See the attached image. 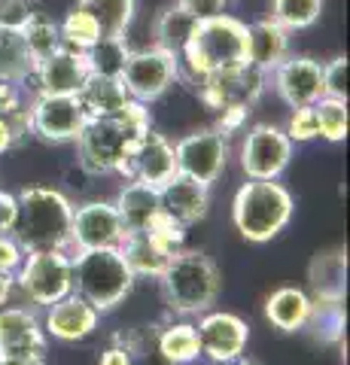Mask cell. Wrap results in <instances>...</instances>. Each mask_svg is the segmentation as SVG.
Here are the masks:
<instances>
[{
	"label": "cell",
	"mask_w": 350,
	"mask_h": 365,
	"mask_svg": "<svg viewBox=\"0 0 350 365\" xmlns=\"http://www.w3.org/2000/svg\"><path fill=\"white\" fill-rule=\"evenodd\" d=\"M150 128H153L150 110L140 101H128L113 116L88 119L80 137H76L80 165L95 177H107V174L125 177L134 146H138V140Z\"/></svg>",
	"instance_id": "obj_1"
},
{
	"label": "cell",
	"mask_w": 350,
	"mask_h": 365,
	"mask_svg": "<svg viewBox=\"0 0 350 365\" xmlns=\"http://www.w3.org/2000/svg\"><path fill=\"white\" fill-rule=\"evenodd\" d=\"M180 76H186L192 86H201V79L225 71V67L247 61V25L229 13L198 21L189 46L180 55Z\"/></svg>",
	"instance_id": "obj_2"
},
{
	"label": "cell",
	"mask_w": 350,
	"mask_h": 365,
	"mask_svg": "<svg viewBox=\"0 0 350 365\" xmlns=\"http://www.w3.org/2000/svg\"><path fill=\"white\" fill-rule=\"evenodd\" d=\"M16 198L19 216L13 225V237L21 244V250L25 253L31 250H67L73 220V204L67 201V195L49 186H28Z\"/></svg>",
	"instance_id": "obj_3"
},
{
	"label": "cell",
	"mask_w": 350,
	"mask_h": 365,
	"mask_svg": "<svg viewBox=\"0 0 350 365\" xmlns=\"http://www.w3.org/2000/svg\"><path fill=\"white\" fill-rule=\"evenodd\" d=\"M296 213L289 189L277 180H247L235 192L232 201V220L244 241L268 244L289 225Z\"/></svg>",
	"instance_id": "obj_4"
},
{
	"label": "cell",
	"mask_w": 350,
	"mask_h": 365,
	"mask_svg": "<svg viewBox=\"0 0 350 365\" xmlns=\"http://www.w3.org/2000/svg\"><path fill=\"white\" fill-rule=\"evenodd\" d=\"M165 304L180 317H198L210 311L220 299V268L198 250H177L162 271Z\"/></svg>",
	"instance_id": "obj_5"
},
{
	"label": "cell",
	"mask_w": 350,
	"mask_h": 365,
	"mask_svg": "<svg viewBox=\"0 0 350 365\" xmlns=\"http://www.w3.org/2000/svg\"><path fill=\"white\" fill-rule=\"evenodd\" d=\"M134 274L122 250H83L73 253V292L95 307L98 314L113 311L134 289Z\"/></svg>",
	"instance_id": "obj_6"
},
{
	"label": "cell",
	"mask_w": 350,
	"mask_h": 365,
	"mask_svg": "<svg viewBox=\"0 0 350 365\" xmlns=\"http://www.w3.org/2000/svg\"><path fill=\"white\" fill-rule=\"evenodd\" d=\"M16 289L34 307H49L52 302L73 292V256L67 250H31L16 271Z\"/></svg>",
	"instance_id": "obj_7"
},
{
	"label": "cell",
	"mask_w": 350,
	"mask_h": 365,
	"mask_svg": "<svg viewBox=\"0 0 350 365\" xmlns=\"http://www.w3.org/2000/svg\"><path fill=\"white\" fill-rule=\"evenodd\" d=\"M268 86V73L256 71L253 64H235V67H225V71H217L201 79V101L210 107V110H244L250 113L256 107V101L262 98V91Z\"/></svg>",
	"instance_id": "obj_8"
},
{
	"label": "cell",
	"mask_w": 350,
	"mask_h": 365,
	"mask_svg": "<svg viewBox=\"0 0 350 365\" xmlns=\"http://www.w3.org/2000/svg\"><path fill=\"white\" fill-rule=\"evenodd\" d=\"M119 79L131 101H140V104L150 107L180 79V61L159 46H153V49L131 52Z\"/></svg>",
	"instance_id": "obj_9"
},
{
	"label": "cell",
	"mask_w": 350,
	"mask_h": 365,
	"mask_svg": "<svg viewBox=\"0 0 350 365\" xmlns=\"http://www.w3.org/2000/svg\"><path fill=\"white\" fill-rule=\"evenodd\" d=\"M86 110L76 95H34L28 104L31 134L46 143H71L86 128Z\"/></svg>",
	"instance_id": "obj_10"
},
{
	"label": "cell",
	"mask_w": 350,
	"mask_h": 365,
	"mask_svg": "<svg viewBox=\"0 0 350 365\" xmlns=\"http://www.w3.org/2000/svg\"><path fill=\"white\" fill-rule=\"evenodd\" d=\"M177 155V174H186L192 180L213 186L225 165H229V137H222L217 128H201L174 143Z\"/></svg>",
	"instance_id": "obj_11"
},
{
	"label": "cell",
	"mask_w": 350,
	"mask_h": 365,
	"mask_svg": "<svg viewBox=\"0 0 350 365\" xmlns=\"http://www.w3.org/2000/svg\"><path fill=\"white\" fill-rule=\"evenodd\" d=\"M292 143L277 125H253L241 143V170L247 180H277L289 168Z\"/></svg>",
	"instance_id": "obj_12"
},
{
	"label": "cell",
	"mask_w": 350,
	"mask_h": 365,
	"mask_svg": "<svg viewBox=\"0 0 350 365\" xmlns=\"http://www.w3.org/2000/svg\"><path fill=\"white\" fill-rule=\"evenodd\" d=\"M125 237L128 232L110 201H88L83 207H73L71 244H67L71 256L83 253V250H110V247L119 250L125 244Z\"/></svg>",
	"instance_id": "obj_13"
},
{
	"label": "cell",
	"mask_w": 350,
	"mask_h": 365,
	"mask_svg": "<svg viewBox=\"0 0 350 365\" xmlns=\"http://www.w3.org/2000/svg\"><path fill=\"white\" fill-rule=\"evenodd\" d=\"M195 335H198L201 356H207L210 362H222V359L241 356V353L247 350L250 326H247L238 314L205 311V314H198Z\"/></svg>",
	"instance_id": "obj_14"
},
{
	"label": "cell",
	"mask_w": 350,
	"mask_h": 365,
	"mask_svg": "<svg viewBox=\"0 0 350 365\" xmlns=\"http://www.w3.org/2000/svg\"><path fill=\"white\" fill-rule=\"evenodd\" d=\"M46 356V332L34 307H0V362Z\"/></svg>",
	"instance_id": "obj_15"
},
{
	"label": "cell",
	"mask_w": 350,
	"mask_h": 365,
	"mask_svg": "<svg viewBox=\"0 0 350 365\" xmlns=\"http://www.w3.org/2000/svg\"><path fill=\"white\" fill-rule=\"evenodd\" d=\"M274 83L277 95L287 101L289 107H311L326 95L323 88V64L304 55H287L274 71L268 73Z\"/></svg>",
	"instance_id": "obj_16"
},
{
	"label": "cell",
	"mask_w": 350,
	"mask_h": 365,
	"mask_svg": "<svg viewBox=\"0 0 350 365\" xmlns=\"http://www.w3.org/2000/svg\"><path fill=\"white\" fill-rule=\"evenodd\" d=\"M43 311H46L43 319H40L43 332H46V338L61 341V344L86 341L101 323V314L76 292L64 295V299H58V302H52L49 307H43Z\"/></svg>",
	"instance_id": "obj_17"
},
{
	"label": "cell",
	"mask_w": 350,
	"mask_h": 365,
	"mask_svg": "<svg viewBox=\"0 0 350 365\" xmlns=\"http://www.w3.org/2000/svg\"><path fill=\"white\" fill-rule=\"evenodd\" d=\"M177 177V155L174 143L159 131H146L131 153V162L125 170V180H140L153 189H162L168 180Z\"/></svg>",
	"instance_id": "obj_18"
},
{
	"label": "cell",
	"mask_w": 350,
	"mask_h": 365,
	"mask_svg": "<svg viewBox=\"0 0 350 365\" xmlns=\"http://www.w3.org/2000/svg\"><path fill=\"white\" fill-rule=\"evenodd\" d=\"M88 58L86 52L67 49L61 46L55 55H49L46 61H40L34 67V83H37L40 95H76L88 79Z\"/></svg>",
	"instance_id": "obj_19"
},
{
	"label": "cell",
	"mask_w": 350,
	"mask_h": 365,
	"mask_svg": "<svg viewBox=\"0 0 350 365\" xmlns=\"http://www.w3.org/2000/svg\"><path fill=\"white\" fill-rule=\"evenodd\" d=\"M159 204L165 216H171L174 222L189 228L198 220H205V213L210 207V186L186 174H177L159 189Z\"/></svg>",
	"instance_id": "obj_20"
},
{
	"label": "cell",
	"mask_w": 350,
	"mask_h": 365,
	"mask_svg": "<svg viewBox=\"0 0 350 365\" xmlns=\"http://www.w3.org/2000/svg\"><path fill=\"white\" fill-rule=\"evenodd\" d=\"M311 302H344L347 292V250H323L308 265Z\"/></svg>",
	"instance_id": "obj_21"
},
{
	"label": "cell",
	"mask_w": 350,
	"mask_h": 365,
	"mask_svg": "<svg viewBox=\"0 0 350 365\" xmlns=\"http://www.w3.org/2000/svg\"><path fill=\"white\" fill-rule=\"evenodd\" d=\"M289 55V31L280 28L274 19H259L247 25V64L256 71L271 73Z\"/></svg>",
	"instance_id": "obj_22"
},
{
	"label": "cell",
	"mask_w": 350,
	"mask_h": 365,
	"mask_svg": "<svg viewBox=\"0 0 350 365\" xmlns=\"http://www.w3.org/2000/svg\"><path fill=\"white\" fill-rule=\"evenodd\" d=\"M113 207H116L122 225H125V232H146L150 222L155 216L162 213V204H159V189L146 186L140 180H125V186H122L119 198L113 201Z\"/></svg>",
	"instance_id": "obj_23"
},
{
	"label": "cell",
	"mask_w": 350,
	"mask_h": 365,
	"mask_svg": "<svg viewBox=\"0 0 350 365\" xmlns=\"http://www.w3.org/2000/svg\"><path fill=\"white\" fill-rule=\"evenodd\" d=\"M314 311L311 295L299 287H280L265 299V317L277 332H302L308 329Z\"/></svg>",
	"instance_id": "obj_24"
},
{
	"label": "cell",
	"mask_w": 350,
	"mask_h": 365,
	"mask_svg": "<svg viewBox=\"0 0 350 365\" xmlns=\"http://www.w3.org/2000/svg\"><path fill=\"white\" fill-rule=\"evenodd\" d=\"M119 250H122V256H125L134 277H153V280L162 277V271L168 268V262H171V256H174L171 250L162 247L153 235H146V232H131Z\"/></svg>",
	"instance_id": "obj_25"
},
{
	"label": "cell",
	"mask_w": 350,
	"mask_h": 365,
	"mask_svg": "<svg viewBox=\"0 0 350 365\" xmlns=\"http://www.w3.org/2000/svg\"><path fill=\"white\" fill-rule=\"evenodd\" d=\"M76 98H80V104H83L88 119H95V116H113V113H119L131 101L125 86H122V79L95 76V73H88L83 88L76 91Z\"/></svg>",
	"instance_id": "obj_26"
},
{
	"label": "cell",
	"mask_w": 350,
	"mask_h": 365,
	"mask_svg": "<svg viewBox=\"0 0 350 365\" xmlns=\"http://www.w3.org/2000/svg\"><path fill=\"white\" fill-rule=\"evenodd\" d=\"M76 9L95 19L101 37H125L138 13V0H76Z\"/></svg>",
	"instance_id": "obj_27"
},
{
	"label": "cell",
	"mask_w": 350,
	"mask_h": 365,
	"mask_svg": "<svg viewBox=\"0 0 350 365\" xmlns=\"http://www.w3.org/2000/svg\"><path fill=\"white\" fill-rule=\"evenodd\" d=\"M155 347H159L162 359L168 365H189L201 356L198 347V335H195V323L180 319V323H168L155 332Z\"/></svg>",
	"instance_id": "obj_28"
},
{
	"label": "cell",
	"mask_w": 350,
	"mask_h": 365,
	"mask_svg": "<svg viewBox=\"0 0 350 365\" xmlns=\"http://www.w3.org/2000/svg\"><path fill=\"white\" fill-rule=\"evenodd\" d=\"M195 28H198V19L186 13L180 4H171L159 16V21H155V46L165 49L168 55H174V58H180L192 40V34H195Z\"/></svg>",
	"instance_id": "obj_29"
},
{
	"label": "cell",
	"mask_w": 350,
	"mask_h": 365,
	"mask_svg": "<svg viewBox=\"0 0 350 365\" xmlns=\"http://www.w3.org/2000/svg\"><path fill=\"white\" fill-rule=\"evenodd\" d=\"M34 67L37 64H34V58H31L21 31L0 28V79H4V83L25 86L34 76Z\"/></svg>",
	"instance_id": "obj_30"
},
{
	"label": "cell",
	"mask_w": 350,
	"mask_h": 365,
	"mask_svg": "<svg viewBox=\"0 0 350 365\" xmlns=\"http://www.w3.org/2000/svg\"><path fill=\"white\" fill-rule=\"evenodd\" d=\"M21 37H25V46H28V52H31V58L34 64H40V61H46L49 55H55L61 49V31H58V21H52L49 16H43L40 9L31 16V21L25 28H21Z\"/></svg>",
	"instance_id": "obj_31"
},
{
	"label": "cell",
	"mask_w": 350,
	"mask_h": 365,
	"mask_svg": "<svg viewBox=\"0 0 350 365\" xmlns=\"http://www.w3.org/2000/svg\"><path fill=\"white\" fill-rule=\"evenodd\" d=\"M128 55H131V46L125 43V37H101L92 49L86 52V58H88V71L95 76L119 79Z\"/></svg>",
	"instance_id": "obj_32"
},
{
	"label": "cell",
	"mask_w": 350,
	"mask_h": 365,
	"mask_svg": "<svg viewBox=\"0 0 350 365\" xmlns=\"http://www.w3.org/2000/svg\"><path fill=\"white\" fill-rule=\"evenodd\" d=\"M326 0H271V13L268 19H274L280 28L292 31H304L311 25H317L323 16Z\"/></svg>",
	"instance_id": "obj_33"
},
{
	"label": "cell",
	"mask_w": 350,
	"mask_h": 365,
	"mask_svg": "<svg viewBox=\"0 0 350 365\" xmlns=\"http://www.w3.org/2000/svg\"><path fill=\"white\" fill-rule=\"evenodd\" d=\"M314 116H317V131L323 140L329 143H341L347 137L350 128V110H347V101H338L323 95L317 104H314Z\"/></svg>",
	"instance_id": "obj_34"
},
{
	"label": "cell",
	"mask_w": 350,
	"mask_h": 365,
	"mask_svg": "<svg viewBox=\"0 0 350 365\" xmlns=\"http://www.w3.org/2000/svg\"><path fill=\"white\" fill-rule=\"evenodd\" d=\"M58 31H61V43L67 49H76V52H88L92 46L101 40V31L95 25V19L83 13V9H71L64 16V21H58Z\"/></svg>",
	"instance_id": "obj_35"
},
{
	"label": "cell",
	"mask_w": 350,
	"mask_h": 365,
	"mask_svg": "<svg viewBox=\"0 0 350 365\" xmlns=\"http://www.w3.org/2000/svg\"><path fill=\"white\" fill-rule=\"evenodd\" d=\"M308 326L323 344H335L344 335V302H314Z\"/></svg>",
	"instance_id": "obj_36"
},
{
	"label": "cell",
	"mask_w": 350,
	"mask_h": 365,
	"mask_svg": "<svg viewBox=\"0 0 350 365\" xmlns=\"http://www.w3.org/2000/svg\"><path fill=\"white\" fill-rule=\"evenodd\" d=\"M284 134L289 137L292 143L317 140L320 131H317V116H314V104H311V107H292L289 119H287V125H284Z\"/></svg>",
	"instance_id": "obj_37"
},
{
	"label": "cell",
	"mask_w": 350,
	"mask_h": 365,
	"mask_svg": "<svg viewBox=\"0 0 350 365\" xmlns=\"http://www.w3.org/2000/svg\"><path fill=\"white\" fill-rule=\"evenodd\" d=\"M34 13H37V4H34V0H0V28L21 31L31 21Z\"/></svg>",
	"instance_id": "obj_38"
},
{
	"label": "cell",
	"mask_w": 350,
	"mask_h": 365,
	"mask_svg": "<svg viewBox=\"0 0 350 365\" xmlns=\"http://www.w3.org/2000/svg\"><path fill=\"white\" fill-rule=\"evenodd\" d=\"M323 88L329 98L347 101V58H332L323 64Z\"/></svg>",
	"instance_id": "obj_39"
},
{
	"label": "cell",
	"mask_w": 350,
	"mask_h": 365,
	"mask_svg": "<svg viewBox=\"0 0 350 365\" xmlns=\"http://www.w3.org/2000/svg\"><path fill=\"white\" fill-rule=\"evenodd\" d=\"M21 259H25V250L13 237V232L0 235V274H16L21 268Z\"/></svg>",
	"instance_id": "obj_40"
},
{
	"label": "cell",
	"mask_w": 350,
	"mask_h": 365,
	"mask_svg": "<svg viewBox=\"0 0 350 365\" xmlns=\"http://www.w3.org/2000/svg\"><path fill=\"white\" fill-rule=\"evenodd\" d=\"M177 4L183 6L186 13L195 16L198 21H205V19L229 13V4H232V0H177Z\"/></svg>",
	"instance_id": "obj_41"
},
{
	"label": "cell",
	"mask_w": 350,
	"mask_h": 365,
	"mask_svg": "<svg viewBox=\"0 0 350 365\" xmlns=\"http://www.w3.org/2000/svg\"><path fill=\"white\" fill-rule=\"evenodd\" d=\"M25 134H31V131H28L21 122L9 119V116H0V155L13 150V146H16V143H19Z\"/></svg>",
	"instance_id": "obj_42"
},
{
	"label": "cell",
	"mask_w": 350,
	"mask_h": 365,
	"mask_svg": "<svg viewBox=\"0 0 350 365\" xmlns=\"http://www.w3.org/2000/svg\"><path fill=\"white\" fill-rule=\"evenodd\" d=\"M16 216H19V198L13 192H4L0 189V235H9L16 225Z\"/></svg>",
	"instance_id": "obj_43"
},
{
	"label": "cell",
	"mask_w": 350,
	"mask_h": 365,
	"mask_svg": "<svg viewBox=\"0 0 350 365\" xmlns=\"http://www.w3.org/2000/svg\"><path fill=\"white\" fill-rule=\"evenodd\" d=\"M98 365H134V359H131V350L116 338L107 350H101Z\"/></svg>",
	"instance_id": "obj_44"
},
{
	"label": "cell",
	"mask_w": 350,
	"mask_h": 365,
	"mask_svg": "<svg viewBox=\"0 0 350 365\" xmlns=\"http://www.w3.org/2000/svg\"><path fill=\"white\" fill-rule=\"evenodd\" d=\"M247 116H250V113H244V110H222L217 116V131L222 137H229V134H235L247 122Z\"/></svg>",
	"instance_id": "obj_45"
},
{
	"label": "cell",
	"mask_w": 350,
	"mask_h": 365,
	"mask_svg": "<svg viewBox=\"0 0 350 365\" xmlns=\"http://www.w3.org/2000/svg\"><path fill=\"white\" fill-rule=\"evenodd\" d=\"M13 292H16V274H0V307L9 304Z\"/></svg>",
	"instance_id": "obj_46"
},
{
	"label": "cell",
	"mask_w": 350,
	"mask_h": 365,
	"mask_svg": "<svg viewBox=\"0 0 350 365\" xmlns=\"http://www.w3.org/2000/svg\"><path fill=\"white\" fill-rule=\"evenodd\" d=\"M0 365H46V356H28V359H6Z\"/></svg>",
	"instance_id": "obj_47"
},
{
	"label": "cell",
	"mask_w": 350,
	"mask_h": 365,
	"mask_svg": "<svg viewBox=\"0 0 350 365\" xmlns=\"http://www.w3.org/2000/svg\"><path fill=\"white\" fill-rule=\"evenodd\" d=\"M210 365H259V362L241 353V356H232V359H222V362H210Z\"/></svg>",
	"instance_id": "obj_48"
}]
</instances>
